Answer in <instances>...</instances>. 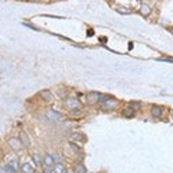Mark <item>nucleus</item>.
<instances>
[{"instance_id": "obj_6", "label": "nucleus", "mask_w": 173, "mask_h": 173, "mask_svg": "<svg viewBox=\"0 0 173 173\" xmlns=\"http://www.w3.org/2000/svg\"><path fill=\"white\" fill-rule=\"evenodd\" d=\"M150 113H151V116H153L154 118H160V117H162V114H163V108L157 107V105H153L151 110H150Z\"/></svg>"}, {"instance_id": "obj_8", "label": "nucleus", "mask_w": 173, "mask_h": 173, "mask_svg": "<svg viewBox=\"0 0 173 173\" xmlns=\"http://www.w3.org/2000/svg\"><path fill=\"white\" fill-rule=\"evenodd\" d=\"M20 141L22 144L25 146V147H29L31 146V139H29V136H28V133H20Z\"/></svg>"}, {"instance_id": "obj_7", "label": "nucleus", "mask_w": 173, "mask_h": 173, "mask_svg": "<svg viewBox=\"0 0 173 173\" xmlns=\"http://www.w3.org/2000/svg\"><path fill=\"white\" fill-rule=\"evenodd\" d=\"M35 164L32 163H25L23 166H22V172L23 173H35Z\"/></svg>"}, {"instance_id": "obj_29", "label": "nucleus", "mask_w": 173, "mask_h": 173, "mask_svg": "<svg viewBox=\"0 0 173 173\" xmlns=\"http://www.w3.org/2000/svg\"><path fill=\"white\" fill-rule=\"evenodd\" d=\"M140 1H141V0H140Z\"/></svg>"}, {"instance_id": "obj_23", "label": "nucleus", "mask_w": 173, "mask_h": 173, "mask_svg": "<svg viewBox=\"0 0 173 173\" xmlns=\"http://www.w3.org/2000/svg\"><path fill=\"white\" fill-rule=\"evenodd\" d=\"M52 157H54V162L55 163H61V157H59V154H58V153L52 154Z\"/></svg>"}, {"instance_id": "obj_11", "label": "nucleus", "mask_w": 173, "mask_h": 173, "mask_svg": "<svg viewBox=\"0 0 173 173\" xmlns=\"http://www.w3.org/2000/svg\"><path fill=\"white\" fill-rule=\"evenodd\" d=\"M151 12V7L150 4H141L140 6V13L143 15V16H149Z\"/></svg>"}, {"instance_id": "obj_12", "label": "nucleus", "mask_w": 173, "mask_h": 173, "mask_svg": "<svg viewBox=\"0 0 173 173\" xmlns=\"http://www.w3.org/2000/svg\"><path fill=\"white\" fill-rule=\"evenodd\" d=\"M134 113H136V111H134L131 107H126L124 110H123V116H124V117H127V118L134 117Z\"/></svg>"}, {"instance_id": "obj_5", "label": "nucleus", "mask_w": 173, "mask_h": 173, "mask_svg": "<svg viewBox=\"0 0 173 173\" xmlns=\"http://www.w3.org/2000/svg\"><path fill=\"white\" fill-rule=\"evenodd\" d=\"M100 98H101L100 92H89L86 95V102L88 104H97V102H100Z\"/></svg>"}, {"instance_id": "obj_15", "label": "nucleus", "mask_w": 173, "mask_h": 173, "mask_svg": "<svg viewBox=\"0 0 173 173\" xmlns=\"http://www.w3.org/2000/svg\"><path fill=\"white\" fill-rule=\"evenodd\" d=\"M71 139H72V140H78V141H85V136H84L82 133H79V131H75V133L72 134Z\"/></svg>"}, {"instance_id": "obj_16", "label": "nucleus", "mask_w": 173, "mask_h": 173, "mask_svg": "<svg viewBox=\"0 0 173 173\" xmlns=\"http://www.w3.org/2000/svg\"><path fill=\"white\" fill-rule=\"evenodd\" d=\"M54 173H66V170H65V166L62 164V163H56L54 167Z\"/></svg>"}, {"instance_id": "obj_1", "label": "nucleus", "mask_w": 173, "mask_h": 173, "mask_svg": "<svg viewBox=\"0 0 173 173\" xmlns=\"http://www.w3.org/2000/svg\"><path fill=\"white\" fill-rule=\"evenodd\" d=\"M64 105L71 111L72 110H79L81 108V101H78L76 98H66L64 101Z\"/></svg>"}, {"instance_id": "obj_2", "label": "nucleus", "mask_w": 173, "mask_h": 173, "mask_svg": "<svg viewBox=\"0 0 173 173\" xmlns=\"http://www.w3.org/2000/svg\"><path fill=\"white\" fill-rule=\"evenodd\" d=\"M45 116H46V118L49 121H61V120H64V114H61V113H58L55 110H46Z\"/></svg>"}, {"instance_id": "obj_26", "label": "nucleus", "mask_w": 173, "mask_h": 173, "mask_svg": "<svg viewBox=\"0 0 173 173\" xmlns=\"http://www.w3.org/2000/svg\"><path fill=\"white\" fill-rule=\"evenodd\" d=\"M66 173H75V172H74V170H68Z\"/></svg>"}, {"instance_id": "obj_28", "label": "nucleus", "mask_w": 173, "mask_h": 173, "mask_svg": "<svg viewBox=\"0 0 173 173\" xmlns=\"http://www.w3.org/2000/svg\"><path fill=\"white\" fill-rule=\"evenodd\" d=\"M172 33H173V29H172Z\"/></svg>"}, {"instance_id": "obj_9", "label": "nucleus", "mask_w": 173, "mask_h": 173, "mask_svg": "<svg viewBox=\"0 0 173 173\" xmlns=\"http://www.w3.org/2000/svg\"><path fill=\"white\" fill-rule=\"evenodd\" d=\"M116 104H117V102H116L114 100L110 98V100H107V101L102 102V108H104V110H113V108L116 107Z\"/></svg>"}, {"instance_id": "obj_27", "label": "nucleus", "mask_w": 173, "mask_h": 173, "mask_svg": "<svg viewBox=\"0 0 173 173\" xmlns=\"http://www.w3.org/2000/svg\"><path fill=\"white\" fill-rule=\"evenodd\" d=\"M172 116H173V111H172Z\"/></svg>"}, {"instance_id": "obj_25", "label": "nucleus", "mask_w": 173, "mask_h": 173, "mask_svg": "<svg viewBox=\"0 0 173 173\" xmlns=\"http://www.w3.org/2000/svg\"><path fill=\"white\" fill-rule=\"evenodd\" d=\"M0 173H7V169L6 167H0Z\"/></svg>"}, {"instance_id": "obj_17", "label": "nucleus", "mask_w": 173, "mask_h": 173, "mask_svg": "<svg viewBox=\"0 0 173 173\" xmlns=\"http://www.w3.org/2000/svg\"><path fill=\"white\" fill-rule=\"evenodd\" d=\"M114 9H116L117 12H120V13H131V9H129V7H123V6H120V4L114 6Z\"/></svg>"}, {"instance_id": "obj_22", "label": "nucleus", "mask_w": 173, "mask_h": 173, "mask_svg": "<svg viewBox=\"0 0 173 173\" xmlns=\"http://www.w3.org/2000/svg\"><path fill=\"white\" fill-rule=\"evenodd\" d=\"M71 116H72V117H79V116H81V110H72Z\"/></svg>"}, {"instance_id": "obj_13", "label": "nucleus", "mask_w": 173, "mask_h": 173, "mask_svg": "<svg viewBox=\"0 0 173 173\" xmlns=\"http://www.w3.org/2000/svg\"><path fill=\"white\" fill-rule=\"evenodd\" d=\"M32 159H33V163H35V166H36V167H41V166H42L43 160H42V157H41L39 154L33 153V154H32Z\"/></svg>"}, {"instance_id": "obj_3", "label": "nucleus", "mask_w": 173, "mask_h": 173, "mask_svg": "<svg viewBox=\"0 0 173 173\" xmlns=\"http://www.w3.org/2000/svg\"><path fill=\"white\" fill-rule=\"evenodd\" d=\"M7 144H9V147H10L12 150H15V151H19L22 149V146H23L20 139H16V137L9 139V140H7Z\"/></svg>"}, {"instance_id": "obj_18", "label": "nucleus", "mask_w": 173, "mask_h": 173, "mask_svg": "<svg viewBox=\"0 0 173 173\" xmlns=\"http://www.w3.org/2000/svg\"><path fill=\"white\" fill-rule=\"evenodd\" d=\"M7 166H10L12 169H15V170H19V169H22V166L19 164V162H17V160H10Z\"/></svg>"}, {"instance_id": "obj_4", "label": "nucleus", "mask_w": 173, "mask_h": 173, "mask_svg": "<svg viewBox=\"0 0 173 173\" xmlns=\"http://www.w3.org/2000/svg\"><path fill=\"white\" fill-rule=\"evenodd\" d=\"M39 97L42 101L45 102H52L54 101V94L49 91V89H42V91H39Z\"/></svg>"}, {"instance_id": "obj_21", "label": "nucleus", "mask_w": 173, "mask_h": 173, "mask_svg": "<svg viewBox=\"0 0 173 173\" xmlns=\"http://www.w3.org/2000/svg\"><path fill=\"white\" fill-rule=\"evenodd\" d=\"M56 94H58V97H59V98H65V95H66V92H65L64 88H59Z\"/></svg>"}, {"instance_id": "obj_14", "label": "nucleus", "mask_w": 173, "mask_h": 173, "mask_svg": "<svg viewBox=\"0 0 173 173\" xmlns=\"http://www.w3.org/2000/svg\"><path fill=\"white\" fill-rule=\"evenodd\" d=\"M74 172L75 173H86V167L82 163H76L75 167H74Z\"/></svg>"}, {"instance_id": "obj_20", "label": "nucleus", "mask_w": 173, "mask_h": 173, "mask_svg": "<svg viewBox=\"0 0 173 173\" xmlns=\"http://www.w3.org/2000/svg\"><path fill=\"white\" fill-rule=\"evenodd\" d=\"M43 173H54V167H52V166L43 164Z\"/></svg>"}, {"instance_id": "obj_24", "label": "nucleus", "mask_w": 173, "mask_h": 173, "mask_svg": "<svg viewBox=\"0 0 173 173\" xmlns=\"http://www.w3.org/2000/svg\"><path fill=\"white\" fill-rule=\"evenodd\" d=\"M6 169H7V173H17V170H15V169H12L10 166H6Z\"/></svg>"}, {"instance_id": "obj_10", "label": "nucleus", "mask_w": 173, "mask_h": 173, "mask_svg": "<svg viewBox=\"0 0 173 173\" xmlns=\"http://www.w3.org/2000/svg\"><path fill=\"white\" fill-rule=\"evenodd\" d=\"M43 160V164H46V166H54V157H52V154H45L42 157Z\"/></svg>"}, {"instance_id": "obj_19", "label": "nucleus", "mask_w": 173, "mask_h": 173, "mask_svg": "<svg viewBox=\"0 0 173 173\" xmlns=\"http://www.w3.org/2000/svg\"><path fill=\"white\" fill-rule=\"evenodd\" d=\"M129 107H131L134 111H137V110L140 108V102H139V101H131V102L129 104Z\"/></svg>"}]
</instances>
